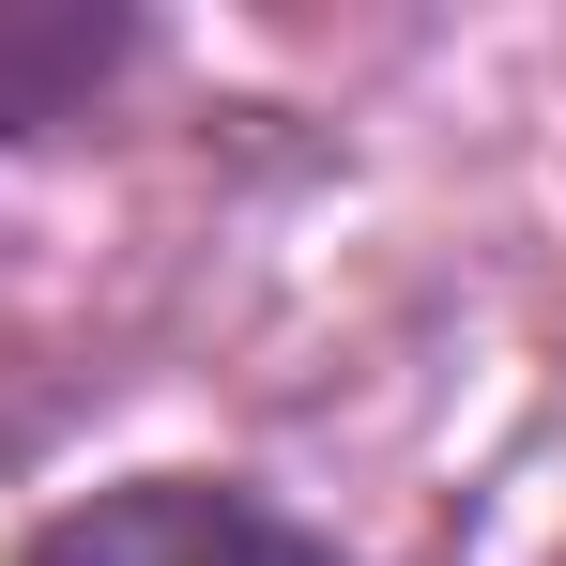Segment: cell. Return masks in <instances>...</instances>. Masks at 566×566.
I'll return each instance as SVG.
<instances>
[{
    "mask_svg": "<svg viewBox=\"0 0 566 566\" xmlns=\"http://www.w3.org/2000/svg\"><path fill=\"white\" fill-rule=\"evenodd\" d=\"M31 566H337L306 521H276L245 474H123L93 505H62Z\"/></svg>",
    "mask_w": 566,
    "mask_h": 566,
    "instance_id": "6da1fadb",
    "label": "cell"
},
{
    "mask_svg": "<svg viewBox=\"0 0 566 566\" xmlns=\"http://www.w3.org/2000/svg\"><path fill=\"white\" fill-rule=\"evenodd\" d=\"M138 46V15H93V0H0V123H62L107 62Z\"/></svg>",
    "mask_w": 566,
    "mask_h": 566,
    "instance_id": "7a4b0ae2",
    "label": "cell"
}]
</instances>
